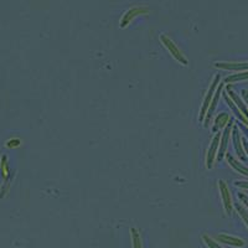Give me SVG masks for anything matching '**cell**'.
<instances>
[{
    "label": "cell",
    "instance_id": "obj_1",
    "mask_svg": "<svg viewBox=\"0 0 248 248\" xmlns=\"http://www.w3.org/2000/svg\"><path fill=\"white\" fill-rule=\"evenodd\" d=\"M218 83H220V75H216L214 82H212L211 86H210V88H209V91H207V93H206L205 99H203V105H202V108H201L200 117H199V121L200 122L205 121L206 113H207V110H209L210 105H211L212 97H214L215 92H216V88H217V86H218Z\"/></svg>",
    "mask_w": 248,
    "mask_h": 248
},
{
    "label": "cell",
    "instance_id": "obj_2",
    "mask_svg": "<svg viewBox=\"0 0 248 248\" xmlns=\"http://www.w3.org/2000/svg\"><path fill=\"white\" fill-rule=\"evenodd\" d=\"M160 40L161 43L164 44V46L168 48V51H169V54L171 55L172 57H174L175 60L178 62H180V63H183V65H187V60L185 59V56L183 55V52H181L180 50L178 48V46L175 45V43L172 41L171 39H169V37L167 36V35H161L160 36Z\"/></svg>",
    "mask_w": 248,
    "mask_h": 248
},
{
    "label": "cell",
    "instance_id": "obj_3",
    "mask_svg": "<svg viewBox=\"0 0 248 248\" xmlns=\"http://www.w3.org/2000/svg\"><path fill=\"white\" fill-rule=\"evenodd\" d=\"M233 127V121L229 122V124L225 127V132L222 133V137H221L220 140V149H218V153H217V161H221L223 159L226 154V150H227V144H229L230 134H231V129Z\"/></svg>",
    "mask_w": 248,
    "mask_h": 248
},
{
    "label": "cell",
    "instance_id": "obj_4",
    "mask_svg": "<svg viewBox=\"0 0 248 248\" xmlns=\"http://www.w3.org/2000/svg\"><path fill=\"white\" fill-rule=\"evenodd\" d=\"M221 140V133H216V136L214 137L211 141V145L209 148V152L206 155V167L207 169H212L214 168V161L217 155V149H218V145H220Z\"/></svg>",
    "mask_w": 248,
    "mask_h": 248
},
{
    "label": "cell",
    "instance_id": "obj_5",
    "mask_svg": "<svg viewBox=\"0 0 248 248\" xmlns=\"http://www.w3.org/2000/svg\"><path fill=\"white\" fill-rule=\"evenodd\" d=\"M148 13H149V9L145 8V6H134V8L129 9V10L123 15V17H122L121 28H125V26H127L134 17L138 16V15L148 14Z\"/></svg>",
    "mask_w": 248,
    "mask_h": 248
},
{
    "label": "cell",
    "instance_id": "obj_6",
    "mask_svg": "<svg viewBox=\"0 0 248 248\" xmlns=\"http://www.w3.org/2000/svg\"><path fill=\"white\" fill-rule=\"evenodd\" d=\"M232 139H233V147L234 150L237 153V156L241 159L242 161L247 160V156L245 154V148H243L242 140H241V134L238 132V125H234L232 127Z\"/></svg>",
    "mask_w": 248,
    "mask_h": 248
},
{
    "label": "cell",
    "instance_id": "obj_7",
    "mask_svg": "<svg viewBox=\"0 0 248 248\" xmlns=\"http://www.w3.org/2000/svg\"><path fill=\"white\" fill-rule=\"evenodd\" d=\"M218 187H220L221 198H222L223 206H225V210L227 214H231L232 209H233V205H232V198L231 192H230L229 187H227V184L223 180L218 181Z\"/></svg>",
    "mask_w": 248,
    "mask_h": 248
},
{
    "label": "cell",
    "instance_id": "obj_8",
    "mask_svg": "<svg viewBox=\"0 0 248 248\" xmlns=\"http://www.w3.org/2000/svg\"><path fill=\"white\" fill-rule=\"evenodd\" d=\"M222 90H223V83H218V86H217V88H216V92H215L214 97H212V101H211V105H210V107H209V110H207V113H206L205 127H209L210 121H211L212 114H214L215 109H216L217 103H218V99H220V96H221V92H222Z\"/></svg>",
    "mask_w": 248,
    "mask_h": 248
},
{
    "label": "cell",
    "instance_id": "obj_9",
    "mask_svg": "<svg viewBox=\"0 0 248 248\" xmlns=\"http://www.w3.org/2000/svg\"><path fill=\"white\" fill-rule=\"evenodd\" d=\"M215 67L221 68V70H229V71H248V62H216Z\"/></svg>",
    "mask_w": 248,
    "mask_h": 248
},
{
    "label": "cell",
    "instance_id": "obj_10",
    "mask_svg": "<svg viewBox=\"0 0 248 248\" xmlns=\"http://www.w3.org/2000/svg\"><path fill=\"white\" fill-rule=\"evenodd\" d=\"M227 94H229L230 98H231L232 101L234 102V105L238 107V109L241 110V113H242L243 116H245L246 118H247V121H248V109H247V107H246V105L243 103L242 99H241V97L238 96V94H237L234 91L231 90V86H227Z\"/></svg>",
    "mask_w": 248,
    "mask_h": 248
},
{
    "label": "cell",
    "instance_id": "obj_11",
    "mask_svg": "<svg viewBox=\"0 0 248 248\" xmlns=\"http://www.w3.org/2000/svg\"><path fill=\"white\" fill-rule=\"evenodd\" d=\"M216 238L218 242L225 243V245L229 246H233V247H243L245 246V241L241 240V238H237V237L229 236V234H218Z\"/></svg>",
    "mask_w": 248,
    "mask_h": 248
},
{
    "label": "cell",
    "instance_id": "obj_12",
    "mask_svg": "<svg viewBox=\"0 0 248 248\" xmlns=\"http://www.w3.org/2000/svg\"><path fill=\"white\" fill-rule=\"evenodd\" d=\"M223 97H225V101H226V103H227V106H229V107L231 108V110H232V112H233L234 116H236L237 118H238V121L242 122L243 124H246V125H247V127H248L247 118H246V117L243 116L242 113H241V110L238 109V107H237L236 105H234V102L232 101L231 98H230L229 94H227V93H223Z\"/></svg>",
    "mask_w": 248,
    "mask_h": 248
},
{
    "label": "cell",
    "instance_id": "obj_13",
    "mask_svg": "<svg viewBox=\"0 0 248 248\" xmlns=\"http://www.w3.org/2000/svg\"><path fill=\"white\" fill-rule=\"evenodd\" d=\"M230 121H231V118H230V116L227 114V113H220V114L216 117V119H215L214 127H212V132L217 133L220 129L225 128L226 125L229 124Z\"/></svg>",
    "mask_w": 248,
    "mask_h": 248
},
{
    "label": "cell",
    "instance_id": "obj_14",
    "mask_svg": "<svg viewBox=\"0 0 248 248\" xmlns=\"http://www.w3.org/2000/svg\"><path fill=\"white\" fill-rule=\"evenodd\" d=\"M226 159H227V161H229L230 165H231V167L233 168L237 172H240V174L245 175V176H247L248 178V168L247 167H245V165H243V164H241L240 161H237L231 154L226 155Z\"/></svg>",
    "mask_w": 248,
    "mask_h": 248
},
{
    "label": "cell",
    "instance_id": "obj_15",
    "mask_svg": "<svg viewBox=\"0 0 248 248\" xmlns=\"http://www.w3.org/2000/svg\"><path fill=\"white\" fill-rule=\"evenodd\" d=\"M246 79H248V71H243V72H238L236 75H231V76L226 77L225 82L226 83H233V82L246 81Z\"/></svg>",
    "mask_w": 248,
    "mask_h": 248
},
{
    "label": "cell",
    "instance_id": "obj_16",
    "mask_svg": "<svg viewBox=\"0 0 248 248\" xmlns=\"http://www.w3.org/2000/svg\"><path fill=\"white\" fill-rule=\"evenodd\" d=\"M130 233H132L133 248H141V240H140V236H139L138 230L132 229L130 230Z\"/></svg>",
    "mask_w": 248,
    "mask_h": 248
},
{
    "label": "cell",
    "instance_id": "obj_17",
    "mask_svg": "<svg viewBox=\"0 0 248 248\" xmlns=\"http://www.w3.org/2000/svg\"><path fill=\"white\" fill-rule=\"evenodd\" d=\"M236 210L237 212H238V215L242 217V220L245 221V223L248 227V210L246 209V206L241 205V203H236Z\"/></svg>",
    "mask_w": 248,
    "mask_h": 248
},
{
    "label": "cell",
    "instance_id": "obj_18",
    "mask_svg": "<svg viewBox=\"0 0 248 248\" xmlns=\"http://www.w3.org/2000/svg\"><path fill=\"white\" fill-rule=\"evenodd\" d=\"M203 241H205V243L207 245V247L209 248H222L220 245H218V243L216 242V241H214L212 238H210L209 236H203Z\"/></svg>",
    "mask_w": 248,
    "mask_h": 248
},
{
    "label": "cell",
    "instance_id": "obj_19",
    "mask_svg": "<svg viewBox=\"0 0 248 248\" xmlns=\"http://www.w3.org/2000/svg\"><path fill=\"white\" fill-rule=\"evenodd\" d=\"M238 199L242 201L243 205H245L246 207L248 209V196H247V195H245L243 192H238Z\"/></svg>",
    "mask_w": 248,
    "mask_h": 248
},
{
    "label": "cell",
    "instance_id": "obj_20",
    "mask_svg": "<svg viewBox=\"0 0 248 248\" xmlns=\"http://www.w3.org/2000/svg\"><path fill=\"white\" fill-rule=\"evenodd\" d=\"M238 127L241 128V130L245 133V137L248 139V127L247 125H246V124H243L242 122H240V123H238Z\"/></svg>",
    "mask_w": 248,
    "mask_h": 248
},
{
    "label": "cell",
    "instance_id": "obj_21",
    "mask_svg": "<svg viewBox=\"0 0 248 248\" xmlns=\"http://www.w3.org/2000/svg\"><path fill=\"white\" fill-rule=\"evenodd\" d=\"M234 185L238 186V187H242V189H248V181H236Z\"/></svg>",
    "mask_w": 248,
    "mask_h": 248
},
{
    "label": "cell",
    "instance_id": "obj_22",
    "mask_svg": "<svg viewBox=\"0 0 248 248\" xmlns=\"http://www.w3.org/2000/svg\"><path fill=\"white\" fill-rule=\"evenodd\" d=\"M242 97H243V99H245V102H246V105H248V91L247 90H242Z\"/></svg>",
    "mask_w": 248,
    "mask_h": 248
},
{
    "label": "cell",
    "instance_id": "obj_23",
    "mask_svg": "<svg viewBox=\"0 0 248 248\" xmlns=\"http://www.w3.org/2000/svg\"><path fill=\"white\" fill-rule=\"evenodd\" d=\"M242 144H243V148H245V152L246 154L248 155V140L246 138L242 139Z\"/></svg>",
    "mask_w": 248,
    "mask_h": 248
}]
</instances>
